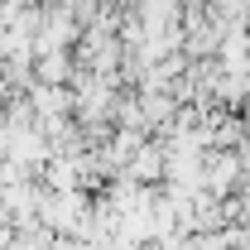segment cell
<instances>
[{"mask_svg":"<svg viewBox=\"0 0 250 250\" xmlns=\"http://www.w3.org/2000/svg\"><path fill=\"white\" fill-rule=\"evenodd\" d=\"M241 168H246V149H207L202 188L212 197H231V192H241Z\"/></svg>","mask_w":250,"mask_h":250,"instance_id":"6da1fadb","label":"cell"}]
</instances>
